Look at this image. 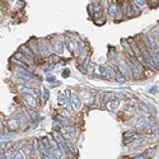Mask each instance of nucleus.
<instances>
[{
	"instance_id": "obj_24",
	"label": "nucleus",
	"mask_w": 159,
	"mask_h": 159,
	"mask_svg": "<svg viewBox=\"0 0 159 159\" xmlns=\"http://www.w3.org/2000/svg\"><path fill=\"white\" fill-rule=\"evenodd\" d=\"M43 92H45V99H48V97H50V93H48V90H47L46 88H43Z\"/></svg>"
},
{
	"instance_id": "obj_12",
	"label": "nucleus",
	"mask_w": 159,
	"mask_h": 159,
	"mask_svg": "<svg viewBox=\"0 0 159 159\" xmlns=\"http://www.w3.org/2000/svg\"><path fill=\"white\" fill-rule=\"evenodd\" d=\"M8 126H9V129H10V130H17V129L19 127L18 120H14V118H13V120H10V121L8 122Z\"/></svg>"
},
{
	"instance_id": "obj_21",
	"label": "nucleus",
	"mask_w": 159,
	"mask_h": 159,
	"mask_svg": "<svg viewBox=\"0 0 159 159\" xmlns=\"http://www.w3.org/2000/svg\"><path fill=\"white\" fill-rule=\"evenodd\" d=\"M147 106H148V108L152 111V113H153V115H155V113H157V108L154 107V106H153L152 103H147Z\"/></svg>"
},
{
	"instance_id": "obj_3",
	"label": "nucleus",
	"mask_w": 159,
	"mask_h": 159,
	"mask_svg": "<svg viewBox=\"0 0 159 159\" xmlns=\"http://www.w3.org/2000/svg\"><path fill=\"white\" fill-rule=\"evenodd\" d=\"M121 45H122V47H124V51H125V54L127 55V57H134V56H135L134 51H132V47H131V43H130L129 41L124 39Z\"/></svg>"
},
{
	"instance_id": "obj_15",
	"label": "nucleus",
	"mask_w": 159,
	"mask_h": 159,
	"mask_svg": "<svg viewBox=\"0 0 159 159\" xmlns=\"http://www.w3.org/2000/svg\"><path fill=\"white\" fill-rule=\"evenodd\" d=\"M23 153H24V154H31V153H33V144L25 145L24 149H23Z\"/></svg>"
},
{
	"instance_id": "obj_19",
	"label": "nucleus",
	"mask_w": 159,
	"mask_h": 159,
	"mask_svg": "<svg viewBox=\"0 0 159 159\" xmlns=\"http://www.w3.org/2000/svg\"><path fill=\"white\" fill-rule=\"evenodd\" d=\"M147 2H148V5L152 7V8L159 7V2H158V0H147Z\"/></svg>"
},
{
	"instance_id": "obj_18",
	"label": "nucleus",
	"mask_w": 159,
	"mask_h": 159,
	"mask_svg": "<svg viewBox=\"0 0 159 159\" xmlns=\"http://www.w3.org/2000/svg\"><path fill=\"white\" fill-rule=\"evenodd\" d=\"M66 132H69V135H71V136H75V134H76V130H75V127H71V126H66Z\"/></svg>"
},
{
	"instance_id": "obj_6",
	"label": "nucleus",
	"mask_w": 159,
	"mask_h": 159,
	"mask_svg": "<svg viewBox=\"0 0 159 159\" xmlns=\"http://www.w3.org/2000/svg\"><path fill=\"white\" fill-rule=\"evenodd\" d=\"M145 143V139L144 138H135L134 140H132L131 143H130V148L131 149H136V148H139V147H141V145Z\"/></svg>"
},
{
	"instance_id": "obj_14",
	"label": "nucleus",
	"mask_w": 159,
	"mask_h": 159,
	"mask_svg": "<svg viewBox=\"0 0 159 159\" xmlns=\"http://www.w3.org/2000/svg\"><path fill=\"white\" fill-rule=\"evenodd\" d=\"M14 159H25V154L20 149H17V152L14 153Z\"/></svg>"
},
{
	"instance_id": "obj_1",
	"label": "nucleus",
	"mask_w": 159,
	"mask_h": 159,
	"mask_svg": "<svg viewBox=\"0 0 159 159\" xmlns=\"http://www.w3.org/2000/svg\"><path fill=\"white\" fill-rule=\"evenodd\" d=\"M118 71L126 78H131V64H130V61L120 60V64H118Z\"/></svg>"
},
{
	"instance_id": "obj_25",
	"label": "nucleus",
	"mask_w": 159,
	"mask_h": 159,
	"mask_svg": "<svg viewBox=\"0 0 159 159\" xmlns=\"http://www.w3.org/2000/svg\"><path fill=\"white\" fill-rule=\"evenodd\" d=\"M0 159H7V158H5V154L2 153V152H0Z\"/></svg>"
},
{
	"instance_id": "obj_4",
	"label": "nucleus",
	"mask_w": 159,
	"mask_h": 159,
	"mask_svg": "<svg viewBox=\"0 0 159 159\" xmlns=\"http://www.w3.org/2000/svg\"><path fill=\"white\" fill-rule=\"evenodd\" d=\"M24 101H25V103H27L30 107H32V108H38V102H37V99L34 98V97H32L31 94H27L24 97Z\"/></svg>"
},
{
	"instance_id": "obj_20",
	"label": "nucleus",
	"mask_w": 159,
	"mask_h": 159,
	"mask_svg": "<svg viewBox=\"0 0 159 159\" xmlns=\"http://www.w3.org/2000/svg\"><path fill=\"white\" fill-rule=\"evenodd\" d=\"M19 90L22 92V93H25V92H27V93H31V92H32V89L31 88H27V87H19Z\"/></svg>"
},
{
	"instance_id": "obj_13",
	"label": "nucleus",
	"mask_w": 159,
	"mask_h": 159,
	"mask_svg": "<svg viewBox=\"0 0 159 159\" xmlns=\"http://www.w3.org/2000/svg\"><path fill=\"white\" fill-rule=\"evenodd\" d=\"M131 2H132V3H135L140 9H143L144 7H147V5H148V2H147V0H131Z\"/></svg>"
},
{
	"instance_id": "obj_22",
	"label": "nucleus",
	"mask_w": 159,
	"mask_h": 159,
	"mask_svg": "<svg viewBox=\"0 0 159 159\" xmlns=\"http://www.w3.org/2000/svg\"><path fill=\"white\" fill-rule=\"evenodd\" d=\"M48 60H50V62H56V61H59V57L56 55H50Z\"/></svg>"
},
{
	"instance_id": "obj_10",
	"label": "nucleus",
	"mask_w": 159,
	"mask_h": 159,
	"mask_svg": "<svg viewBox=\"0 0 159 159\" xmlns=\"http://www.w3.org/2000/svg\"><path fill=\"white\" fill-rule=\"evenodd\" d=\"M135 138H136V134H135L134 131H127V132H125V134H124V141H125V144L127 143V139H129V143H131Z\"/></svg>"
},
{
	"instance_id": "obj_26",
	"label": "nucleus",
	"mask_w": 159,
	"mask_h": 159,
	"mask_svg": "<svg viewBox=\"0 0 159 159\" xmlns=\"http://www.w3.org/2000/svg\"><path fill=\"white\" fill-rule=\"evenodd\" d=\"M158 2H159V0H158Z\"/></svg>"
},
{
	"instance_id": "obj_2",
	"label": "nucleus",
	"mask_w": 159,
	"mask_h": 159,
	"mask_svg": "<svg viewBox=\"0 0 159 159\" xmlns=\"http://www.w3.org/2000/svg\"><path fill=\"white\" fill-rule=\"evenodd\" d=\"M71 104H73V108L75 111H80L82 110V106H83L82 99H80V97H79L78 94H75V93L71 94Z\"/></svg>"
},
{
	"instance_id": "obj_9",
	"label": "nucleus",
	"mask_w": 159,
	"mask_h": 159,
	"mask_svg": "<svg viewBox=\"0 0 159 159\" xmlns=\"http://www.w3.org/2000/svg\"><path fill=\"white\" fill-rule=\"evenodd\" d=\"M62 154L64 153L60 149V147H54V148H52V152H51V158L52 159H60Z\"/></svg>"
},
{
	"instance_id": "obj_7",
	"label": "nucleus",
	"mask_w": 159,
	"mask_h": 159,
	"mask_svg": "<svg viewBox=\"0 0 159 159\" xmlns=\"http://www.w3.org/2000/svg\"><path fill=\"white\" fill-rule=\"evenodd\" d=\"M147 121H148V118L145 117V116H139V117L136 118V121H135V129L141 130V129L144 127V125L147 124Z\"/></svg>"
},
{
	"instance_id": "obj_23",
	"label": "nucleus",
	"mask_w": 159,
	"mask_h": 159,
	"mask_svg": "<svg viewBox=\"0 0 159 159\" xmlns=\"http://www.w3.org/2000/svg\"><path fill=\"white\" fill-rule=\"evenodd\" d=\"M158 89H159V88H158L157 85H155V87H152V88L149 89V93H150V94H155L157 92H158Z\"/></svg>"
},
{
	"instance_id": "obj_5",
	"label": "nucleus",
	"mask_w": 159,
	"mask_h": 159,
	"mask_svg": "<svg viewBox=\"0 0 159 159\" xmlns=\"http://www.w3.org/2000/svg\"><path fill=\"white\" fill-rule=\"evenodd\" d=\"M52 45H54V50L56 51V54L61 55L64 52V43H62V41H60V39H55V41H52Z\"/></svg>"
},
{
	"instance_id": "obj_11",
	"label": "nucleus",
	"mask_w": 159,
	"mask_h": 159,
	"mask_svg": "<svg viewBox=\"0 0 159 159\" xmlns=\"http://www.w3.org/2000/svg\"><path fill=\"white\" fill-rule=\"evenodd\" d=\"M118 106H120V101H118V99H112V101L108 102V108L112 110V111L117 110Z\"/></svg>"
},
{
	"instance_id": "obj_17",
	"label": "nucleus",
	"mask_w": 159,
	"mask_h": 159,
	"mask_svg": "<svg viewBox=\"0 0 159 159\" xmlns=\"http://www.w3.org/2000/svg\"><path fill=\"white\" fill-rule=\"evenodd\" d=\"M17 120H18V122H20L22 125H25V122L28 121V117H27V116H24V115H19Z\"/></svg>"
},
{
	"instance_id": "obj_8",
	"label": "nucleus",
	"mask_w": 159,
	"mask_h": 159,
	"mask_svg": "<svg viewBox=\"0 0 159 159\" xmlns=\"http://www.w3.org/2000/svg\"><path fill=\"white\" fill-rule=\"evenodd\" d=\"M19 50L22 51V54H24V55H27V56H30V57H33V59L36 57L34 54H33V51L31 50V47H30L28 45H22Z\"/></svg>"
},
{
	"instance_id": "obj_16",
	"label": "nucleus",
	"mask_w": 159,
	"mask_h": 159,
	"mask_svg": "<svg viewBox=\"0 0 159 159\" xmlns=\"http://www.w3.org/2000/svg\"><path fill=\"white\" fill-rule=\"evenodd\" d=\"M116 80H117L118 83H124V82L126 80V76H124L120 71H117V74H116Z\"/></svg>"
}]
</instances>
